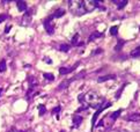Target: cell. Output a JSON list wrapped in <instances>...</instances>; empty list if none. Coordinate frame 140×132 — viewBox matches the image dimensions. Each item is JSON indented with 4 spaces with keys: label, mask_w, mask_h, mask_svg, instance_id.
Masks as SVG:
<instances>
[{
    "label": "cell",
    "mask_w": 140,
    "mask_h": 132,
    "mask_svg": "<svg viewBox=\"0 0 140 132\" xmlns=\"http://www.w3.org/2000/svg\"><path fill=\"white\" fill-rule=\"evenodd\" d=\"M60 132H65V131H64V130H62V131H60Z\"/></svg>",
    "instance_id": "35"
},
{
    "label": "cell",
    "mask_w": 140,
    "mask_h": 132,
    "mask_svg": "<svg viewBox=\"0 0 140 132\" xmlns=\"http://www.w3.org/2000/svg\"><path fill=\"white\" fill-rule=\"evenodd\" d=\"M2 92H4V88H1V87H0V96H1V94H2Z\"/></svg>",
    "instance_id": "33"
},
{
    "label": "cell",
    "mask_w": 140,
    "mask_h": 132,
    "mask_svg": "<svg viewBox=\"0 0 140 132\" xmlns=\"http://www.w3.org/2000/svg\"><path fill=\"white\" fill-rule=\"evenodd\" d=\"M83 118L82 116H79V115H75L74 117H73V124H74V126H79V125L82 123Z\"/></svg>",
    "instance_id": "9"
},
{
    "label": "cell",
    "mask_w": 140,
    "mask_h": 132,
    "mask_svg": "<svg viewBox=\"0 0 140 132\" xmlns=\"http://www.w3.org/2000/svg\"><path fill=\"white\" fill-rule=\"evenodd\" d=\"M60 110H62V107H60V105H58V107H56V108H53V109H52L53 113H59Z\"/></svg>",
    "instance_id": "28"
},
{
    "label": "cell",
    "mask_w": 140,
    "mask_h": 132,
    "mask_svg": "<svg viewBox=\"0 0 140 132\" xmlns=\"http://www.w3.org/2000/svg\"><path fill=\"white\" fill-rule=\"evenodd\" d=\"M20 132H27V131H20Z\"/></svg>",
    "instance_id": "34"
},
{
    "label": "cell",
    "mask_w": 140,
    "mask_h": 132,
    "mask_svg": "<svg viewBox=\"0 0 140 132\" xmlns=\"http://www.w3.org/2000/svg\"><path fill=\"white\" fill-rule=\"evenodd\" d=\"M79 65V63H77L73 67H60L59 69V74L60 75H66V74H68L69 72H72V71H74V69Z\"/></svg>",
    "instance_id": "5"
},
{
    "label": "cell",
    "mask_w": 140,
    "mask_h": 132,
    "mask_svg": "<svg viewBox=\"0 0 140 132\" xmlns=\"http://www.w3.org/2000/svg\"><path fill=\"white\" fill-rule=\"evenodd\" d=\"M44 61H45V63H48V64H52V60H50L49 58H44Z\"/></svg>",
    "instance_id": "30"
},
{
    "label": "cell",
    "mask_w": 140,
    "mask_h": 132,
    "mask_svg": "<svg viewBox=\"0 0 140 132\" xmlns=\"http://www.w3.org/2000/svg\"><path fill=\"white\" fill-rule=\"evenodd\" d=\"M28 81H29V87H35L37 85V80L35 79V77H29Z\"/></svg>",
    "instance_id": "13"
},
{
    "label": "cell",
    "mask_w": 140,
    "mask_h": 132,
    "mask_svg": "<svg viewBox=\"0 0 140 132\" xmlns=\"http://www.w3.org/2000/svg\"><path fill=\"white\" fill-rule=\"evenodd\" d=\"M78 101H79V102H81V103H83V102H84V95L80 94V95L78 96Z\"/></svg>",
    "instance_id": "26"
},
{
    "label": "cell",
    "mask_w": 140,
    "mask_h": 132,
    "mask_svg": "<svg viewBox=\"0 0 140 132\" xmlns=\"http://www.w3.org/2000/svg\"><path fill=\"white\" fill-rule=\"evenodd\" d=\"M43 77H44L48 81H53L54 80V75L52 74V73H44V74H43Z\"/></svg>",
    "instance_id": "16"
},
{
    "label": "cell",
    "mask_w": 140,
    "mask_h": 132,
    "mask_svg": "<svg viewBox=\"0 0 140 132\" xmlns=\"http://www.w3.org/2000/svg\"><path fill=\"white\" fill-rule=\"evenodd\" d=\"M7 132H16V130H15V129H14V128H12L11 130H9V131H7Z\"/></svg>",
    "instance_id": "31"
},
{
    "label": "cell",
    "mask_w": 140,
    "mask_h": 132,
    "mask_svg": "<svg viewBox=\"0 0 140 132\" xmlns=\"http://www.w3.org/2000/svg\"><path fill=\"white\" fill-rule=\"evenodd\" d=\"M116 79V75L115 74H108V75H103V77H100L97 79V82H104V81H108V80H113Z\"/></svg>",
    "instance_id": "6"
},
{
    "label": "cell",
    "mask_w": 140,
    "mask_h": 132,
    "mask_svg": "<svg viewBox=\"0 0 140 132\" xmlns=\"http://www.w3.org/2000/svg\"><path fill=\"white\" fill-rule=\"evenodd\" d=\"M139 29H140V27H139Z\"/></svg>",
    "instance_id": "36"
},
{
    "label": "cell",
    "mask_w": 140,
    "mask_h": 132,
    "mask_svg": "<svg viewBox=\"0 0 140 132\" xmlns=\"http://www.w3.org/2000/svg\"><path fill=\"white\" fill-rule=\"evenodd\" d=\"M11 28H12V26H7V27H6V29H5V33H6V34H8V33H9Z\"/></svg>",
    "instance_id": "29"
},
{
    "label": "cell",
    "mask_w": 140,
    "mask_h": 132,
    "mask_svg": "<svg viewBox=\"0 0 140 132\" xmlns=\"http://www.w3.org/2000/svg\"><path fill=\"white\" fill-rule=\"evenodd\" d=\"M65 15V11L63 9H57L56 12H54L53 14H52V17H56V19H58V17H60V16H64Z\"/></svg>",
    "instance_id": "11"
},
{
    "label": "cell",
    "mask_w": 140,
    "mask_h": 132,
    "mask_svg": "<svg viewBox=\"0 0 140 132\" xmlns=\"http://www.w3.org/2000/svg\"><path fill=\"white\" fill-rule=\"evenodd\" d=\"M59 50H60V51H63V52H67L68 50H69V46H68V44H60V46H59Z\"/></svg>",
    "instance_id": "17"
},
{
    "label": "cell",
    "mask_w": 140,
    "mask_h": 132,
    "mask_svg": "<svg viewBox=\"0 0 140 132\" xmlns=\"http://www.w3.org/2000/svg\"><path fill=\"white\" fill-rule=\"evenodd\" d=\"M78 40H79V34H75L72 38V45H78Z\"/></svg>",
    "instance_id": "23"
},
{
    "label": "cell",
    "mask_w": 140,
    "mask_h": 132,
    "mask_svg": "<svg viewBox=\"0 0 140 132\" xmlns=\"http://www.w3.org/2000/svg\"><path fill=\"white\" fill-rule=\"evenodd\" d=\"M7 17H8V15H6V14H1V15H0V23L4 22Z\"/></svg>",
    "instance_id": "27"
},
{
    "label": "cell",
    "mask_w": 140,
    "mask_h": 132,
    "mask_svg": "<svg viewBox=\"0 0 140 132\" xmlns=\"http://www.w3.org/2000/svg\"><path fill=\"white\" fill-rule=\"evenodd\" d=\"M121 114H122V110L119 109V110H117V111H115V113H112L111 115H110V117H111L112 119H116V118H118Z\"/></svg>",
    "instance_id": "19"
},
{
    "label": "cell",
    "mask_w": 140,
    "mask_h": 132,
    "mask_svg": "<svg viewBox=\"0 0 140 132\" xmlns=\"http://www.w3.org/2000/svg\"><path fill=\"white\" fill-rule=\"evenodd\" d=\"M131 56H132V57H134V58L140 57V46H139V48H137L134 51L131 52Z\"/></svg>",
    "instance_id": "18"
},
{
    "label": "cell",
    "mask_w": 140,
    "mask_h": 132,
    "mask_svg": "<svg viewBox=\"0 0 140 132\" xmlns=\"http://www.w3.org/2000/svg\"><path fill=\"white\" fill-rule=\"evenodd\" d=\"M68 6H69V8L72 9L73 13L77 14V15H83V14L86 13L83 1H69Z\"/></svg>",
    "instance_id": "2"
},
{
    "label": "cell",
    "mask_w": 140,
    "mask_h": 132,
    "mask_svg": "<svg viewBox=\"0 0 140 132\" xmlns=\"http://www.w3.org/2000/svg\"><path fill=\"white\" fill-rule=\"evenodd\" d=\"M84 100L90 104V107L96 108V109H98V108L103 104V99H102L96 92H93V90L92 92H88L86 95H84Z\"/></svg>",
    "instance_id": "1"
},
{
    "label": "cell",
    "mask_w": 140,
    "mask_h": 132,
    "mask_svg": "<svg viewBox=\"0 0 140 132\" xmlns=\"http://www.w3.org/2000/svg\"><path fill=\"white\" fill-rule=\"evenodd\" d=\"M6 69H7V64H6V60L5 59L0 60V73L5 72Z\"/></svg>",
    "instance_id": "12"
},
{
    "label": "cell",
    "mask_w": 140,
    "mask_h": 132,
    "mask_svg": "<svg viewBox=\"0 0 140 132\" xmlns=\"http://www.w3.org/2000/svg\"><path fill=\"white\" fill-rule=\"evenodd\" d=\"M118 132H130V131H127V130H124V129H121Z\"/></svg>",
    "instance_id": "32"
},
{
    "label": "cell",
    "mask_w": 140,
    "mask_h": 132,
    "mask_svg": "<svg viewBox=\"0 0 140 132\" xmlns=\"http://www.w3.org/2000/svg\"><path fill=\"white\" fill-rule=\"evenodd\" d=\"M84 75H86V72H81V73H79V74L78 75H75V77L74 78H73V79H74V80H75V79H81V77H84Z\"/></svg>",
    "instance_id": "25"
},
{
    "label": "cell",
    "mask_w": 140,
    "mask_h": 132,
    "mask_svg": "<svg viewBox=\"0 0 140 132\" xmlns=\"http://www.w3.org/2000/svg\"><path fill=\"white\" fill-rule=\"evenodd\" d=\"M98 37H102V34L101 33H97V31H96V33H94V34H92L89 36V42H92V41H94L95 38H98Z\"/></svg>",
    "instance_id": "14"
},
{
    "label": "cell",
    "mask_w": 140,
    "mask_h": 132,
    "mask_svg": "<svg viewBox=\"0 0 140 132\" xmlns=\"http://www.w3.org/2000/svg\"><path fill=\"white\" fill-rule=\"evenodd\" d=\"M52 15H50L49 17H46V19L44 20V22H43V25H44V28H45V30H46V33H48L49 35H52L54 33V27H53V25H52Z\"/></svg>",
    "instance_id": "4"
},
{
    "label": "cell",
    "mask_w": 140,
    "mask_h": 132,
    "mask_svg": "<svg viewBox=\"0 0 140 132\" xmlns=\"http://www.w3.org/2000/svg\"><path fill=\"white\" fill-rule=\"evenodd\" d=\"M117 33H118V26H113V27L110 28V34H111L112 36L117 35Z\"/></svg>",
    "instance_id": "20"
},
{
    "label": "cell",
    "mask_w": 140,
    "mask_h": 132,
    "mask_svg": "<svg viewBox=\"0 0 140 132\" xmlns=\"http://www.w3.org/2000/svg\"><path fill=\"white\" fill-rule=\"evenodd\" d=\"M130 122H139L140 121V114H130L127 117Z\"/></svg>",
    "instance_id": "10"
},
{
    "label": "cell",
    "mask_w": 140,
    "mask_h": 132,
    "mask_svg": "<svg viewBox=\"0 0 140 132\" xmlns=\"http://www.w3.org/2000/svg\"><path fill=\"white\" fill-rule=\"evenodd\" d=\"M16 6H17V9H19L20 12H26V11H27V4H26V1H17Z\"/></svg>",
    "instance_id": "8"
},
{
    "label": "cell",
    "mask_w": 140,
    "mask_h": 132,
    "mask_svg": "<svg viewBox=\"0 0 140 132\" xmlns=\"http://www.w3.org/2000/svg\"><path fill=\"white\" fill-rule=\"evenodd\" d=\"M74 80V79H72V80H64L63 82H60L59 84V86H58V89L59 90H63V89H65V88H67L69 85H71V82Z\"/></svg>",
    "instance_id": "7"
},
{
    "label": "cell",
    "mask_w": 140,
    "mask_h": 132,
    "mask_svg": "<svg viewBox=\"0 0 140 132\" xmlns=\"http://www.w3.org/2000/svg\"><path fill=\"white\" fill-rule=\"evenodd\" d=\"M126 4H127V0H122V1L118 2L117 8H118V9H122V8H124L125 6H126Z\"/></svg>",
    "instance_id": "21"
},
{
    "label": "cell",
    "mask_w": 140,
    "mask_h": 132,
    "mask_svg": "<svg viewBox=\"0 0 140 132\" xmlns=\"http://www.w3.org/2000/svg\"><path fill=\"white\" fill-rule=\"evenodd\" d=\"M110 107H111V102H106V103H103L100 108H98L97 110H96V113L94 114V115H93V118H92V129L95 128L96 119H97V117L100 116V114H101L104 109H107V108H110Z\"/></svg>",
    "instance_id": "3"
},
{
    "label": "cell",
    "mask_w": 140,
    "mask_h": 132,
    "mask_svg": "<svg viewBox=\"0 0 140 132\" xmlns=\"http://www.w3.org/2000/svg\"><path fill=\"white\" fill-rule=\"evenodd\" d=\"M125 86H126V84H125V85H123V86L121 87V89H119L118 92H117V94H116V99H117V100H118L119 97H121V94H122V92H123V89L125 88Z\"/></svg>",
    "instance_id": "24"
},
{
    "label": "cell",
    "mask_w": 140,
    "mask_h": 132,
    "mask_svg": "<svg viewBox=\"0 0 140 132\" xmlns=\"http://www.w3.org/2000/svg\"><path fill=\"white\" fill-rule=\"evenodd\" d=\"M124 44H125V41L119 40V41H118V43H117V45L115 46V50H116V51H119V50H122V48H123Z\"/></svg>",
    "instance_id": "15"
},
{
    "label": "cell",
    "mask_w": 140,
    "mask_h": 132,
    "mask_svg": "<svg viewBox=\"0 0 140 132\" xmlns=\"http://www.w3.org/2000/svg\"><path fill=\"white\" fill-rule=\"evenodd\" d=\"M38 110H39V115H41V116L44 115V114L46 113V108H45V105H43V104L38 105Z\"/></svg>",
    "instance_id": "22"
}]
</instances>
